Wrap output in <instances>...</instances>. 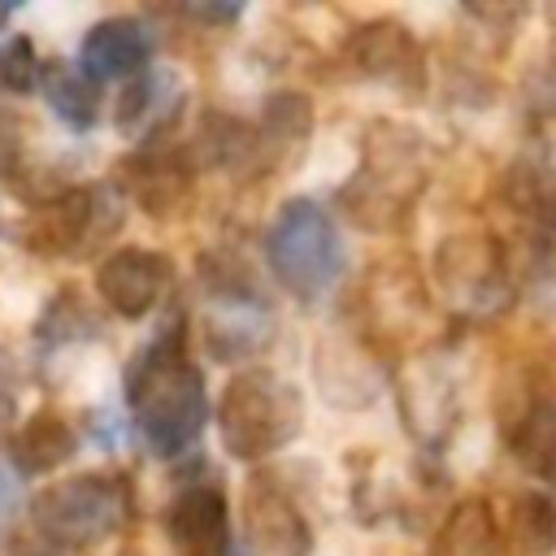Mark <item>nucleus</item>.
Wrapping results in <instances>:
<instances>
[{"instance_id":"1","label":"nucleus","mask_w":556,"mask_h":556,"mask_svg":"<svg viewBox=\"0 0 556 556\" xmlns=\"http://www.w3.org/2000/svg\"><path fill=\"white\" fill-rule=\"evenodd\" d=\"M126 408L156 456L187 452L208 426V391L200 365L187 356L182 313H174L126 365Z\"/></svg>"},{"instance_id":"2","label":"nucleus","mask_w":556,"mask_h":556,"mask_svg":"<svg viewBox=\"0 0 556 556\" xmlns=\"http://www.w3.org/2000/svg\"><path fill=\"white\" fill-rule=\"evenodd\" d=\"M426 187V143L413 126L374 122L361 143L356 174L339 187L343 213L361 230H400Z\"/></svg>"},{"instance_id":"3","label":"nucleus","mask_w":556,"mask_h":556,"mask_svg":"<svg viewBox=\"0 0 556 556\" xmlns=\"http://www.w3.org/2000/svg\"><path fill=\"white\" fill-rule=\"evenodd\" d=\"M265 261L274 282L300 304L321 300L348 269V248L334 217L317 200H287L265 230Z\"/></svg>"},{"instance_id":"4","label":"nucleus","mask_w":556,"mask_h":556,"mask_svg":"<svg viewBox=\"0 0 556 556\" xmlns=\"http://www.w3.org/2000/svg\"><path fill=\"white\" fill-rule=\"evenodd\" d=\"M135 513L130 482L122 473H74L43 486L30 500L35 534L56 552H83L113 539Z\"/></svg>"},{"instance_id":"5","label":"nucleus","mask_w":556,"mask_h":556,"mask_svg":"<svg viewBox=\"0 0 556 556\" xmlns=\"http://www.w3.org/2000/svg\"><path fill=\"white\" fill-rule=\"evenodd\" d=\"M300 421H304L300 391L269 369L235 374L217 400V434L235 460L274 456L300 434Z\"/></svg>"},{"instance_id":"6","label":"nucleus","mask_w":556,"mask_h":556,"mask_svg":"<svg viewBox=\"0 0 556 556\" xmlns=\"http://www.w3.org/2000/svg\"><path fill=\"white\" fill-rule=\"evenodd\" d=\"M126 222L122 191L109 182L65 187L61 195L35 204L26 222L17 226V239L35 256H87L100 243H109Z\"/></svg>"},{"instance_id":"7","label":"nucleus","mask_w":556,"mask_h":556,"mask_svg":"<svg viewBox=\"0 0 556 556\" xmlns=\"http://www.w3.org/2000/svg\"><path fill=\"white\" fill-rule=\"evenodd\" d=\"M117 191L130 195L148 217H174L187 208L195 187V156L174 143H148L117 161Z\"/></svg>"},{"instance_id":"8","label":"nucleus","mask_w":556,"mask_h":556,"mask_svg":"<svg viewBox=\"0 0 556 556\" xmlns=\"http://www.w3.org/2000/svg\"><path fill=\"white\" fill-rule=\"evenodd\" d=\"M169 282H174V265H169V256H161L152 248H113L96 265V291H100V300L117 317H126V321L148 317L165 300Z\"/></svg>"},{"instance_id":"9","label":"nucleus","mask_w":556,"mask_h":556,"mask_svg":"<svg viewBox=\"0 0 556 556\" xmlns=\"http://www.w3.org/2000/svg\"><path fill=\"white\" fill-rule=\"evenodd\" d=\"M243 539L252 556H308L313 552V530L304 513L269 478H252L243 491Z\"/></svg>"},{"instance_id":"10","label":"nucleus","mask_w":556,"mask_h":556,"mask_svg":"<svg viewBox=\"0 0 556 556\" xmlns=\"http://www.w3.org/2000/svg\"><path fill=\"white\" fill-rule=\"evenodd\" d=\"M152 56H156V30L130 13L100 17L96 26H87V35L78 43V70L96 83L135 78L152 65Z\"/></svg>"},{"instance_id":"11","label":"nucleus","mask_w":556,"mask_h":556,"mask_svg":"<svg viewBox=\"0 0 556 556\" xmlns=\"http://www.w3.org/2000/svg\"><path fill=\"white\" fill-rule=\"evenodd\" d=\"M343 52H348V61H352V70L361 78L391 83V87H404V91H417L421 87V48L408 35V26L395 22V17L361 22L348 35V48Z\"/></svg>"},{"instance_id":"12","label":"nucleus","mask_w":556,"mask_h":556,"mask_svg":"<svg viewBox=\"0 0 556 556\" xmlns=\"http://www.w3.org/2000/svg\"><path fill=\"white\" fill-rule=\"evenodd\" d=\"M439 278H443L447 295L460 300L469 313H486V308H495L508 295L504 256H500L495 239H473V235L443 239V248H439Z\"/></svg>"},{"instance_id":"13","label":"nucleus","mask_w":556,"mask_h":556,"mask_svg":"<svg viewBox=\"0 0 556 556\" xmlns=\"http://www.w3.org/2000/svg\"><path fill=\"white\" fill-rule=\"evenodd\" d=\"M165 534L178 556H230V508L217 482H187L165 508Z\"/></svg>"},{"instance_id":"14","label":"nucleus","mask_w":556,"mask_h":556,"mask_svg":"<svg viewBox=\"0 0 556 556\" xmlns=\"http://www.w3.org/2000/svg\"><path fill=\"white\" fill-rule=\"evenodd\" d=\"M182 100H187L182 78H178L174 70H156V65H148V70L135 74V78L126 83V91L117 96V113H113V122H117V130H122L126 139H135L139 148H148V143H165L169 126H174L178 113H182Z\"/></svg>"},{"instance_id":"15","label":"nucleus","mask_w":556,"mask_h":556,"mask_svg":"<svg viewBox=\"0 0 556 556\" xmlns=\"http://www.w3.org/2000/svg\"><path fill=\"white\" fill-rule=\"evenodd\" d=\"M252 135H256V174L291 169L308 148L313 104L300 91H278L265 100V113L252 126Z\"/></svg>"},{"instance_id":"16","label":"nucleus","mask_w":556,"mask_h":556,"mask_svg":"<svg viewBox=\"0 0 556 556\" xmlns=\"http://www.w3.org/2000/svg\"><path fill=\"white\" fill-rule=\"evenodd\" d=\"M78 452V434L70 426L65 413L56 408H39L30 413L17 430H13V443H9V456H13V469L17 473H52L61 469L70 456Z\"/></svg>"},{"instance_id":"17","label":"nucleus","mask_w":556,"mask_h":556,"mask_svg":"<svg viewBox=\"0 0 556 556\" xmlns=\"http://www.w3.org/2000/svg\"><path fill=\"white\" fill-rule=\"evenodd\" d=\"M39 87H43V100L48 109L70 126V130H91L96 117H100V83L87 78L78 65L70 61H43L39 70Z\"/></svg>"},{"instance_id":"18","label":"nucleus","mask_w":556,"mask_h":556,"mask_svg":"<svg viewBox=\"0 0 556 556\" xmlns=\"http://www.w3.org/2000/svg\"><path fill=\"white\" fill-rule=\"evenodd\" d=\"M430 556H500V526L486 500H460L434 534Z\"/></svg>"},{"instance_id":"19","label":"nucleus","mask_w":556,"mask_h":556,"mask_svg":"<svg viewBox=\"0 0 556 556\" xmlns=\"http://www.w3.org/2000/svg\"><path fill=\"white\" fill-rule=\"evenodd\" d=\"M517 465L556 491V400H534L513 430Z\"/></svg>"},{"instance_id":"20","label":"nucleus","mask_w":556,"mask_h":556,"mask_svg":"<svg viewBox=\"0 0 556 556\" xmlns=\"http://www.w3.org/2000/svg\"><path fill=\"white\" fill-rule=\"evenodd\" d=\"M508 547L513 556H552L556 552V500H547L543 491H521L513 500Z\"/></svg>"},{"instance_id":"21","label":"nucleus","mask_w":556,"mask_h":556,"mask_svg":"<svg viewBox=\"0 0 556 556\" xmlns=\"http://www.w3.org/2000/svg\"><path fill=\"white\" fill-rule=\"evenodd\" d=\"M96 334H100V326H96L91 308L78 300L74 287H61V291L43 304V313H39V321H35V339H39L43 348H61V343L96 339Z\"/></svg>"},{"instance_id":"22","label":"nucleus","mask_w":556,"mask_h":556,"mask_svg":"<svg viewBox=\"0 0 556 556\" xmlns=\"http://www.w3.org/2000/svg\"><path fill=\"white\" fill-rule=\"evenodd\" d=\"M508 200L530 222L556 230V174L547 165H539V161L513 165V174H508Z\"/></svg>"},{"instance_id":"23","label":"nucleus","mask_w":556,"mask_h":556,"mask_svg":"<svg viewBox=\"0 0 556 556\" xmlns=\"http://www.w3.org/2000/svg\"><path fill=\"white\" fill-rule=\"evenodd\" d=\"M43 61L35 56L30 35H9L0 43V96H26L39 87Z\"/></svg>"},{"instance_id":"24","label":"nucleus","mask_w":556,"mask_h":556,"mask_svg":"<svg viewBox=\"0 0 556 556\" xmlns=\"http://www.w3.org/2000/svg\"><path fill=\"white\" fill-rule=\"evenodd\" d=\"M191 22H204V26H226V22H235L243 9L239 4H187L182 9Z\"/></svg>"},{"instance_id":"25","label":"nucleus","mask_w":556,"mask_h":556,"mask_svg":"<svg viewBox=\"0 0 556 556\" xmlns=\"http://www.w3.org/2000/svg\"><path fill=\"white\" fill-rule=\"evenodd\" d=\"M22 508V491H17V478L9 469H0V534L9 530V521L17 517Z\"/></svg>"},{"instance_id":"26","label":"nucleus","mask_w":556,"mask_h":556,"mask_svg":"<svg viewBox=\"0 0 556 556\" xmlns=\"http://www.w3.org/2000/svg\"><path fill=\"white\" fill-rule=\"evenodd\" d=\"M13 413H17V404H13V391H4V387H0V430H9V426L17 430V417H13Z\"/></svg>"},{"instance_id":"27","label":"nucleus","mask_w":556,"mask_h":556,"mask_svg":"<svg viewBox=\"0 0 556 556\" xmlns=\"http://www.w3.org/2000/svg\"><path fill=\"white\" fill-rule=\"evenodd\" d=\"M9 17H13V4H0V30L9 26Z\"/></svg>"},{"instance_id":"28","label":"nucleus","mask_w":556,"mask_h":556,"mask_svg":"<svg viewBox=\"0 0 556 556\" xmlns=\"http://www.w3.org/2000/svg\"><path fill=\"white\" fill-rule=\"evenodd\" d=\"M230 556H252V552H230Z\"/></svg>"},{"instance_id":"29","label":"nucleus","mask_w":556,"mask_h":556,"mask_svg":"<svg viewBox=\"0 0 556 556\" xmlns=\"http://www.w3.org/2000/svg\"><path fill=\"white\" fill-rule=\"evenodd\" d=\"M0 230H4V222H0Z\"/></svg>"}]
</instances>
